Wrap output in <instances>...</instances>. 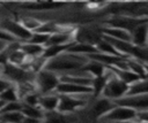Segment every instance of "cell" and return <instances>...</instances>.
<instances>
[{
  "label": "cell",
  "mask_w": 148,
  "mask_h": 123,
  "mask_svg": "<svg viewBox=\"0 0 148 123\" xmlns=\"http://www.w3.org/2000/svg\"><path fill=\"white\" fill-rule=\"evenodd\" d=\"M136 120H138V121H142V122H147V123H148V110H141V112H138Z\"/></svg>",
  "instance_id": "cell-34"
},
{
  "label": "cell",
  "mask_w": 148,
  "mask_h": 123,
  "mask_svg": "<svg viewBox=\"0 0 148 123\" xmlns=\"http://www.w3.org/2000/svg\"><path fill=\"white\" fill-rule=\"evenodd\" d=\"M89 6L90 9H99L101 7L105 6L106 3H103V2H90V3H87Z\"/></svg>",
  "instance_id": "cell-36"
},
{
  "label": "cell",
  "mask_w": 148,
  "mask_h": 123,
  "mask_svg": "<svg viewBox=\"0 0 148 123\" xmlns=\"http://www.w3.org/2000/svg\"><path fill=\"white\" fill-rule=\"evenodd\" d=\"M5 105H6V103H5V102H3L2 100H0V109H1V108H2V107H3Z\"/></svg>",
  "instance_id": "cell-40"
},
{
  "label": "cell",
  "mask_w": 148,
  "mask_h": 123,
  "mask_svg": "<svg viewBox=\"0 0 148 123\" xmlns=\"http://www.w3.org/2000/svg\"><path fill=\"white\" fill-rule=\"evenodd\" d=\"M36 89L39 93H49L52 91H56L58 85L60 84V76H58L56 72L43 69L38 74H36L35 78Z\"/></svg>",
  "instance_id": "cell-3"
},
{
  "label": "cell",
  "mask_w": 148,
  "mask_h": 123,
  "mask_svg": "<svg viewBox=\"0 0 148 123\" xmlns=\"http://www.w3.org/2000/svg\"><path fill=\"white\" fill-rule=\"evenodd\" d=\"M61 83H72L77 85H84V86H91L92 84V77H83V76H75L71 74H66L60 76Z\"/></svg>",
  "instance_id": "cell-23"
},
{
  "label": "cell",
  "mask_w": 148,
  "mask_h": 123,
  "mask_svg": "<svg viewBox=\"0 0 148 123\" xmlns=\"http://www.w3.org/2000/svg\"><path fill=\"white\" fill-rule=\"evenodd\" d=\"M138 94H148V77L140 79L130 86L127 95H138Z\"/></svg>",
  "instance_id": "cell-26"
},
{
  "label": "cell",
  "mask_w": 148,
  "mask_h": 123,
  "mask_svg": "<svg viewBox=\"0 0 148 123\" xmlns=\"http://www.w3.org/2000/svg\"><path fill=\"white\" fill-rule=\"evenodd\" d=\"M116 105L128 107L138 112L148 110V94H138V95H126L121 99L114 100Z\"/></svg>",
  "instance_id": "cell-7"
},
{
  "label": "cell",
  "mask_w": 148,
  "mask_h": 123,
  "mask_svg": "<svg viewBox=\"0 0 148 123\" xmlns=\"http://www.w3.org/2000/svg\"><path fill=\"white\" fill-rule=\"evenodd\" d=\"M84 106H86V100L83 99H77L73 95L59 94V106L57 110L64 114H68Z\"/></svg>",
  "instance_id": "cell-8"
},
{
  "label": "cell",
  "mask_w": 148,
  "mask_h": 123,
  "mask_svg": "<svg viewBox=\"0 0 148 123\" xmlns=\"http://www.w3.org/2000/svg\"><path fill=\"white\" fill-rule=\"evenodd\" d=\"M136 115H138V110L117 105V107L112 109L109 114H106L103 117V120L112 123H123V122L136 120Z\"/></svg>",
  "instance_id": "cell-6"
},
{
  "label": "cell",
  "mask_w": 148,
  "mask_h": 123,
  "mask_svg": "<svg viewBox=\"0 0 148 123\" xmlns=\"http://www.w3.org/2000/svg\"><path fill=\"white\" fill-rule=\"evenodd\" d=\"M116 107H117V105L113 100H110L108 98L102 97L95 103V106L92 108V113H94L95 118H103L106 114H109Z\"/></svg>",
  "instance_id": "cell-12"
},
{
  "label": "cell",
  "mask_w": 148,
  "mask_h": 123,
  "mask_svg": "<svg viewBox=\"0 0 148 123\" xmlns=\"http://www.w3.org/2000/svg\"><path fill=\"white\" fill-rule=\"evenodd\" d=\"M50 36L51 34H46V33H40V32H34L32 33V37L27 41V43H30V44H36V45H40V46H44L47 44L49 39H50Z\"/></svg>",
  "instance_id": "cell-30"
},
{
  "label": "cell",
  "mask_w": 148,
  "mask_h": 123,
  "mask_svg": "<svg viewBox=\"0 0 148 123\" xmlns=\"http://www.w3.org/2000/svg\"><path fill=\"white\" fill-rule=\"evenodd\" d=\"M111 75H112V72L108 69V71H106V74L104 76L92 78L91 87H92V95L95 98H98V97H101L103 94V91H104V89H105V86H106Z\"/></svg>",
  "instance_id": "cell-19"
},
{
  "label": "cell",
  "mask_w": 148,
  "mask_h": 123,
  "mask_svg": "<svg viewBox=\"0 0 148 123\" xmlns=\"http://www.w3.org/2000/svg\"><path fill=\"white\" fill-rule=\"evenodd\" d=\"M148 23V17H132L126 15H113L105 21V24L110 28H118L132 33L138 26Z\"/></svg>",
  "instance_id": "cell-2"
},
{
  "label": "cell",
  "mask_w": 148,
  "mask_h": 123,
  "mask_svg": "<svg viewBox=\"0 0 148 123\" xmlns=\"http://www.w3.org/2000/svg\"><path fill=\"white\" fill-rule=\"evenodd\" d=\"M102 39H103L102 33H97L88 28H77L75 32V41L77 43H83V44L96 46Z\"/></svg>",
  "instance_id": "cell-10"
},
{
  "label": "cell",
  "mask_w": 148,
  "mask_h": 123,
  "mask_svg": "<svg viewBox=\"0 0 148 123\" xmlns=\"http://www.w3.org/2000/svg\"><path fill=\"white\" fill-rule=\"evenodd\" d=\"M39 95L37 94V92H34V93H30V94H28L27 97H24L22 100V102L23 103H25V105H28V106H39Z\"/></svg>",
  "instance_id": "cell-32"
},
{
  "label": "cell",
  "mask_w": 148,
  "mask_h": 123,
  "mask_svg": "<svg viewBox=\"0 0 148 123\" xmlns=\"http://www.w3.org/2000/svg\"><path fill=\"white\" fill-rule=\"evenodd\" d=\"M110 71H112V74L114 76H117L119 79H121L123 82L132 85L134 84L135 82H139L141 78L139 75L134 74L133 71H131L130 69H118V68H114V67H106Z\"/></svg>",
  "instance_id": "cell-18"
},
{
  "label": "cell",
  "mask_w": 148,
  "mask_h": 123,
  "mask_svg": "<svg viewBox=\"0 0 148 123\" xmlns=\"http://www.w3.org/2000/svg\"><path fill=\"white\" fill-rule=\"evenodd\" d=\"M2 72L8 77L9 80L15 82L16 84L29 82V79H28V77H29L28 70H24L21 67L14 66L12 63H7L5 67H2Z\"/></svg>",
  "instance_id": "cell-9"
},
{
  "label": "cell",
  "mask_w": 148,
  "mask_h": 123,
  "mask_svg": "<svg viewBox=\"0 0 148 123\" xmlns=\"http://www.w3.org/2000/svg\"><path fill=\"white\" fill-rule=\"evenodd\" d=\"M21 51L25 53V55L29 59H36L43 55L45 47L36 44H30V43H22L21 44Z\"/></svg>",
  "instance_id": "cell-22"
},
{
  "label": "cell",
  "mask_w": 148,
  "mask_h": 123,
  "mask_svg": "<svg viewBox=\"0 0 148 123\" xmlns=\"http://www.w3.org/2000/svg\"><path fill=\"white\" fill-rule=\"evenodd\" d=\"M28 30H30L31 32H35L44 22H42V21H39V20H37V18H34V17H25V18H23V20H21L20 21Z\"/></svg>",
  "instance_id": "cell-31"
},
{
  "label": "cell",
  "mask_w": 148,
  "mask_h": 123,
  "mask_svg": "<svg viewBox=\"0 0 148 123\" xmlns=\"http://www.w3.org/2000/svg\"><path fill=\"white\" fill-rule=\"evenodd\" d=\"M23 123H44L43 120H37V118H32V117H24Z\"/></svg>",
  "instance_id": "cell-37"
},
{
  "label": "cell",
  "mask_w": 148,
  "mask_h": 123,
  "mask_svg": "<svg viewBox=\"0 0 148 123\" xmlns=\"http://www.w3.org/2000/svg\"><path fill=\"white\" fill-rule=\"evenodd\" d=\"M147 66H148V64H147Z\"/></svg>",
  "instance_id": "cell-41"
},
{
  "label": "cell",
  "mask_w": 148,
  "mask_h": 123,
  "mask_svg": "<svg viewBox=\"0 0 148 123\" xmlns=\"http://www.w3.org/2000/svg\"><path fill=\"white\" fill-rule=\"evenodd\" d=\"M58 94H66V95H75V94H86V93H92L91 86H84V85H77L72 83H61L57 87Z\"/></svg>",
  "instance_id": "cell-11"
},
{
  "label": "cell",
  "mask_w": 148,
  "mask_h": 123,
  "mask_svg": "<svg viewBox=\"0 0 148 123\" xmlns=\"http://www.w3.org/2000/svg\"><path fill=\"white\" fill-rule=\"evenodd\" d=\"M96 48H97L98 52L102 53V54H108V55H113V56L126 57V56H124L123 54H120V53L114 48V46H113L110 41H108L106 39H104V38L96 45ZM127 59H128V57H127Z\"/></svg>",
  "instance_id": "cell-24"
},
{
  "label": "cell",
  "mask_w": 148,
  "mask_h": 123,
  "mask_svg": "<svg viewBox=\"0 0 148 123\" xmlns=\"http://www.w3.org/2000/svg\"><path fill=\"white\" fill-rule=\"evenodd\" d=\"M0 100H2L5 103H9V102H17L20 100L18 93H17V89L16 86H14L13 84L6 89L1 94H0Z\"/></svg>",
  "instance_id": "cell-28"
},
{
  "label": "cell",
  "mask_w": 148,
  "mask_h": 123,
  "mask_svg": "<svg viewBox=\"0 0 148 123\" xmlns=\"http://www.w3.org/2000/svg\"><path fill=\"white\" fill-rule=\"evenodd\" d=\"M22 102V101H21ZM22 113L24 114V116L27 117H32V118H37V120H44V115L45 112L40 108V106H28L25 103L22 102Z\"/></svg>",
  "instance_id": "cell-25"
},
{
  "label": "cell",
  "mask_w": 148,
  "mask_h": 123,
  "mask_svg": "<svg viewBox=\"0 0 148 123\" xmlns=\"http://www.w3.org/2000/svg\"><path fill=\"white\" fill-rule=\"evenodd\" d=\"M28 60H29V57L25 55V53L23 51H21V48L14 51L9 56V63L21 67V68L24 67V64L28 62Z\"/></svg>",
  "instance_id": "cell-29"
},
{
  "label": "cell",
  "mask_w": 148,
  "mask_h": 123,
  "mask_svg": "<svg viewBox=\"0 0 148 123\" xmlns=\"http://www.w3.org/2000/svg\"><path fill=\"white\" fill-rule=\"evenodd\" d=\"M123 123H147V122H142V121H138V120H133V121H127V122H123Z\"/></svg>",
  "instance_id": "cell-39"
},
{
  "label": "cell",
  "mask_w": 148,
  "mask_h": 123,
  "mask_svg": "<svg viewBox=\"0 0 148 123\" xmlns=\"http://www.w3.org/2000/svg\"><path fill=\"white\" fill-rule=\"evenodd\" d=\"M0 30L9 33L18 41L27 43L31 37L32 33L30 30H28L20 21H13L9 18H3L0 21Z\"/></svg>",
  "instance_id": "cell-4"
},
{
  "label": "cell",
  "mask_w": 148,
  "mask_h": 123,
  "mask_svg": "<svg viewBox=\"0 0 148 123\" xmlns=\"http://www.w3.org/2000/svg\"><path fill=\"white\" fill-rule=\"evenodd\" d=\"M66 53H72V54H77V55H90V54H95V53H99L98 49L96 48V46L94 45H89V44H83V43H77L75 41Z\"/></svg>",
  "instance_id": "cell-20"
},
{
  "label": "cell",
  "mask_w": 148,
  "mask_h": 123,
  "mask_svg": "<svg viewBox=\"0 0 148 123\" xmlns=\"http://www.w3.org/2000/svg\"><path fill=\"white\" fill-rule=\"evenodd\" d=\"M76 117L60 113L58 110H52V112H45L44 115V123H76Z\"/></svg>",
  "instance_id": "cell-13"
},
{
  "label": "cell",
  "mask_w": 148,
  "mask_h": 123,
  "mask_svg": "<svg viewBox=\"0 0 148 123\" xmlns=\"http://www.w3.org/2000/svg\"><path fill=\"white\" fill-rule=\"evenodd\" d=\"M89 61L86 55H77L72 53H64L57 57H53L46 62L44 69L58 72V71H72L81 70L82 67Z\"/></svg>",
  "instance_id": "cell-1"
},
{
  "label": "cell",
  "mask_w": 148,
  "mask_h": 123,
  "mask_svg": "<svg viewBox=\"0 0 148 123\" xmlns=\"http://www.w3.org/2000/svg\"><path fill=\"white\" fill-rule=\"evenodd\" d=\"M112 72V71H111ZM130 84L123 82L121 79H119L117 76H114L113 74L111 75L104 91H103V94L102 97L104 98H108L110 100H118V99H121L127 95L128 91H130Z\"/></svg>",
  "instance_id": "cell-5"
},
{
  "label": "cell",
  "mask_w": 148,
  "mask_h": 123,
  "mask_svg": "<svg viewBox=\"0 0 148 123\" xmlns=\"http://www.w3.org/2000/svg\"><path fill=\"white\" fill-rule=\"evenodd\" d=\"M12 85V83L9 82V80H6V79H1L0 78V94L6 90V89H8L9 86Z\"/></svg>",
  "instance_id": "cell-35"
},
{
  "label": "cell",
  "mask_w": 148,
  "mask_h": 123,
  "mask_svg": "<svg viewBox=\"0 0 148 123\" xmlns=\"http://www.w3.org/2000/svg\"><path fill=\"white\" fill-rule=\"evenodd\" d=\"M24 117L22 112H9L0 115V123H23Z\"/></svg>",
  "instance_id": "cell-27"
},
{
  "label": "cell",
  "mask_w": 148,
  "mask_h": 123,
  "mask_svg": "<svg viewBox=\"0 0 148 123\" xmlns=\"http://www.w3.org/2000/svg\"><path fill=\"white\" fill-rule=\"evenodd\" d=\"M62 2H52V1H35V2H25L22 3L21 7L27 10H52L59 9L64 7Z\"/></svg>",
  "instance_id": "cell-14"
},
{
  "label": "cell",
  "mask_w": 148,
  "mask_h": 123,
  "mask_svg": "<svg viewBox=\"0 0 148 123\" xmlns=\"http://www.w3.org/2000/svg\"><path fill=\"white\" fill-rule=\"evenodd\" d=\"M99 31H101V33H102L103 36L110 37V38H112V39L121 40V41H130V43H132V33H130V32H128V31H126V30L118 29V28H110V26H105V28H102Z\"/></svg>",
  "instance_id": "cell-16"
},
{
  "label": "cell",
  "mask_w": 148,
  "mask_h": 123,
  "mask_svg": "<svg viewBox=\"0 0 148 123\" xmlns=\"http://www.w3.org/2000/svg\"><path fill=\"white\" fill-rule=\"evenodd\" d=\"M132 44L141 48H147L148 46V23L138 26L132 32Z\"/></svg>",
  "instance_id": "cell-15"
},
{
  "label": "cell",
  "mask_w": 148,
  "mask_h": 123,
  "mask_svg": "<svg viewBox=\"0 0 148 123\" xmlns=\"http://www.w3.org/2000/svg\"><path fill=\"white\" fill-rule=\"evenodd\" d=\"M81 71L88 72V74H90L92 76V78H95V77L104 76L106 74V71H108V68L102 62H98V61H95V60H89L82 67Z\"/></svg>",
  "instance_id": "cell-17"
},
{
  "label": "cell",
  "mask_w": 148,
  "mask_h": 123,
  "mask_svg": "<svg viewBox=\"0 0 148 123\" xmlns=\"http://www.w3.org/2000/svg\"><path fill=\"white\" fill-rule=\"evenodd\" d=\"M39 106L44 112L57 110L59 106V94L58 95H42L39 98Z\"/></svg>",
  "instance_id": "cell-21"
},
{
  "label": "cell",
  "mask_w": 148,
  "mask_h": 123,
  "mask_svg": "<svg viewBox=\"0 0 148 123\" xmlns=\"http://www.w3.org/2000/svg\"><path fill=\"white\" fill-rule=\"evenodd\" d=\"M0 40L1 41H6V43H14V41H18L17 39H15L13 36H10L9 33L0 30Z\"/></svg>",
  "instance_id": "cell-33"
},
{
  "label": "cell",
  "mask_w": 148,
  "mask_h": 123,
  "mask_svg": "<svg viewBox=\"0 0 148 123\" xmlns=\"http://www.w3.org/2000/svg\"><path fill=\"white\" fill-rule=\"evenodd\" d=\"M7 44H8V43H6V41H1V40H0V53L5 49V47L7 46Z\"/></svg>",
  "instance_id": "cell-38"
}]
</instances>
